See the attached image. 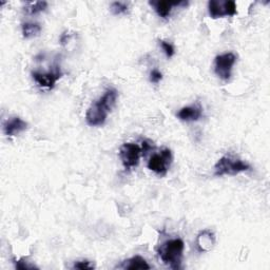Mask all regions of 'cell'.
I'll return each instance as SVG.
<instances>
[{
  "label": "cell",
  "instance_id": "ac0fdd59",
  "mask_svg": "<svg viewBox=\"0 0 270 270\" xmlns=\"http://www.w3.org/2000/svg\"><path fill=\"white\" fill-rule=\"evenodd\" d=\"M160 44H161V48H163L164 52L166 53V55L168 57H172L174 55V48H173V45L171 43L161 40Z\"/></svg>",
  "mask_w": 270,
  "mask_h": 270
},
{
  "label": "cell",
  "instance_id": "d6986e66",
  "mask_svg": "<svg viewBox=\"0 0 270 270\" xmlns=\"http://www.w3.org/2000/svg\"><path fill=\"white\" fill-rule=\"evenodd\" d=\"M74 269H81V270H85V269H93L94 265L91 264V262L89 261H78L74 264L73 266Z\"/></svg>",
  "mask_w": 270,
  "mask_h": 270
},
{
  "label": "cell",
  "instance_id": "8fae6325",
  "mask_svg": "<svg viewBox=\"0 0 270 270\" xmlns=\"http://www.w3.org/2000/svg\"><path fill=\"white\" fill-rule=\"evenodd\" d=\"M214 242H215L214 234L210 230L201 231L196 238L197 248L201 252L210 250L211 248H212V246L214 245Z\"/></svg>",
  "mask_w": 270,
  "mask_h": 270
},
{
  "label": "cell",
  "instance_id": "4fadbf2b",
  "mask_svg": "<svg viewBox=\"0 0 270 270\" xmlns=\"http://www.w3.org/2000/svg\"><path fill=\"white\" fill-rule=\"evenodd\" d=\"M120 268L123 269H128V270H138V269H150V265L146 262V260L144 257L139 256V255H135L131 259H129L127 261H125Z\"/></svg>",
  "mask_w": 270,
  "mask_h": 270
},
{
  "label": "cell",
  "instance_id": "8992f818",
  "mask_svg": "<svg viewBox=\"0 0 270 270\" xmlns=\"http://www.w3.org/2000/svg\"><path fill=\"white\" fill-rule=\"evenodd\" d=\"M237 62V56L233 53H224L214 60V72L223 80H228L231 76L232 67Z\"/></svg>",
  "mask_w": 270,
  "mask_h": 270
},
{
  "label": "cell",
  "instance_id": "5bb4252c",
  "mask_svg": "<svg viewBox=\"0 0 270 270\" xmlns=\"http://www.w3.org/2000/svg\"><path fill=\"white\" fill-rule=\"evenodd\" d=\"M22 35L25 38L36 37L41 32V27L37 22H26L23 23L22 27Z\"/></svg>",
  "mask_w": 270,
  "mask_h": 270
},
{
  "label": "cell",
  "instance_id": "9c48e42d",
  "mask_svg": "<svg viewBox=\"0 0 270 270\" xmlns=\"http://www.w3.org/2000/svg\"><path fill=\"white\" fill-rule=\"evenodd\" d=\"M203 116V109L199 104H192L188 107L182 108L179 113L178 117L181 121L185 122H196Z\"/></svg>",
  "mask_w": 270,
  "mask_h": 270
},
{
  "label": "cell",
  "instance_id": "44dd1931",
  "mask_svg": "<svg viewBox=\"0 0 270 270\" xmlns=\"http://www.w3.org/2000/svg\"><path fill=\"white\" fill-rule=\"evenodd\" d=\"M151 149H152V145L148 142V140H145V142L143 143V148H142L143 155H146V153H148V151H150Z\"/></svg>",
  "mask_w": 270,
  "mask_h": 270
},
{
  "label": "cell",
  "instance_id": "7a4b0ae2",
  "mask_svg": "<svg viewBox=\"0 0 270 270\" xmlns=\"http://www.w3.org/2000/svg\"><path fill=\"white\" fill-rule=\"evenodd\" d=\"M185 244L181 239L169 240L160 245L158 248V255L164 264L168 265L172 269L181 267Z\"/></svg>",
  "mask_w": 270,
  "mask_h": 270
},
{
  "label": "cell",
  "instance_id": "ffe728a7",
  "mask_svg": "<svg viewBox=\"0 0 270 270\" xmlns=\"http://www.w3.org/2000/svg\"><path fill=\"white\" fill-rule=\"evenodd\" d=\"M161 78H163V75L159 71H157V70H153V71H152L150 74V79H151L152 83H154V84L159 83Z\"/></svg>",
  "mask_w": 270,
  "mask_h": 270
},
{
  "label": "cell",
  "instance_id": "3957f363",
  "mask_svg": "<svg viewBox=\"0 0 270 270\" xmlns=\"http://www.w3.org/2000/svg\"><path fill=\"white\" fill-rule=\"evenodd\" d=\"M250 169L249 164L240 159L234 158L230 155H225L218 160L214 166L215 177L223 175H237L241 172H245Z\"/></svg>",
  "mask_w": 270,
  "mask_h": 270
},
{
  "label": "cell",
  "instance_id": "7c38bea8",
  "mask_svg": "<svg viewBox=\"0 0 270 270\" xmlns=\"http://www.w3.org/2000/svg\"><path fill=\"white\" fill-rule=\"evenodd\" d=\"M185 3H170V2H150V5L154 8L158 16L163 18H167L174 6H180Z\"/></svg>",
  "mask_w": 270,
  "mask_h": 270
},
{
  "label": "cell",
  "instance_id": "277c9868",
  "mask_svg": "<svg viewBox=\"0 0 270 270\" xmlns=\"http://www.w3.org/2000/svg\"><path fill=\"white\" fill-rule=\"evenodd\" d=\"M143 155L142 148L136 144L126 143L120 149V157L125 169L130 170L138 165L139 158Z\"/></svg>",
  "mask_w": 270,
  "mask_h": 270
},
{
  "label": "cell",
  "instance_id": "9a60e30c",
  "mask_svg": "<svg viewBox=\"0 0 270 270\" xmlns=\"http://www.w3.org/2000/svg\"><path fill=\"white\" fill-rule=\"evenodd\" d=\"M46 8H48V3L46 2H37L34 4H30L29 7L26 8L27 13L31 15H35L37 13H40V12L44 11Z\"/></svg>",
  "mask_w": 270,
  "mask_h": 270
},
{
  "label": "cell",
  "instance_id": "2e32d148",
  "mask_svg": "<svg viewBox=\"0 0 270 270\" xmlns=\"http://www.w3.org/2000/svg\"><path fill=\"white\" fill-rule=\"evenodd\" d=\"M111 11L113 12V14H115V15L124 14L128 11V6L125 3L115 2V3H112V5H111Z\"/></svg>",
  "mask_w": 270,
  "mask_h": 270
},
{
  "label": "cell",
  "instance_id": "ba28073f",
  "mask_svg": "<svg viewBox=\"0 0 270 270\" xmlns=\"http://www.w3.org/2000/svg\"><path fill=\"white\" fill-rule=\"evenodd\" d=\"M32 76L40 87L52 89L54 88L57 81L60 80V78L63 76V73L61 71V69L56 67L53 71L49 72H33Z\"/></svg>",
  "mask_w": 270,
  "mask_h": 270
},
{
  "label": "cell",
  "instance_id": "52a82bcc",
  "mask_svg": "<svg viewBox=\"0 0 270 270\" xmlns=\"http://www.w3.org/2000/svg\"><path fill=\"white\" fill-rule=\"evenodd\" d=\"M209 15L212 18H221L225 16H234L237 13V5L232 0L227 2H219V0H211L208 4Z\"/></svg>",
  "mask_w": 270,
  "mask_h": 270
},
{
  "label": "cell",
  "instance_id": "5b68a950",
  "mask_svg": "<svg viewBox=\"0 0 270 270\" xmlns=\"http://www.w3.org/2000/svg\"><path fill=\"white\" fill-rule=\"evenodd\" d=\"M172 161V153L169 149H164L160 153L151 156L148 161V168L158 175H166Z\"/></svg>",
  "mask_w": 270,
  "mask_h": 270
},
{
  "label": "cell",
  "instance_id": "30bf717a",
  "mask_svg": "<svg viewBox=\"0 0 270 270\" xmlns=\"http://www.w3.org/2000/svg\"><path fill=\"white\" fill-rule=\"evenodd\" d=\"M28 127V124L21 120L20 117H13V119L9 120L5 126H4V131L6 135L8 136H15L22 131H25Z\"/></svg>",
  "mask_w": 270,
  "mask_h": 270
},
{
  "label": "cell",
  "instance_id": "e0dca14e",
  "mask_svg": "<svg viewBox=\"0 0 270 270\" xmlns=\"http://www.w3.org/2000/svg\"><path fill=\"white\" fill-rule=\"evenodd\" d=\"M15 267L17 269H21V270H28V269H38V267L35 266L34 264H30L29 262H25V260L21 259L19 261H15Z\"/></svg>",
  "mask_w": 270,
  "mask_h": 270
},
{
  "label": "cell",
  "instance_id": "6da1fadb",
  "mask_svg": "<svg viewBox=\"0 0 270 270\" xmlns=\"http://www.w3.org/2000/svg\"><path fill=\"white\" fill-rule=\"evenodd\" d=\"M119 93L115 89H109L104 92L102 97L97 101L93 102L87 113H86V122L89 126L97 127L104 124L109 112L115 105Z\"/></svg>",
  "mask_w": 270,
  "mask_h": 270
}]
</instances>
